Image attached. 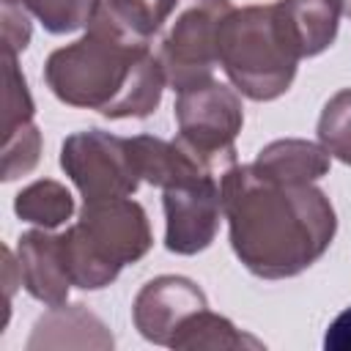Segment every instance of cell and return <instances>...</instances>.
Here are the masks:
<instances>
[{"mask_svg": "<svg viewBox=\"0 0 351 351\" xmlns=\"http://www.w3.org/2000/svg\"><path fill=\"white\" fill-rule=\"evenodd\" d=\"M222 214L236 258L263 280L302 274L337 230L324 189L271 178L255 165H236L222 176Z\"/></svg>", "mask_w": 351, "mask_h": 351, "instance_id": "6da1fadb", "label": "cell"}, {"mask_svg": "<svg viewBox=\"0 0 351 351\" xmlns=\"http://www.w3.org/2000/svg\"><path fill=\"white\" fill-rule=\"evenodd\" d=\"M44 80L63 104L115 121L151 115L167 85L151 44L99 25H88L82 38L55 49L44 63Z\"/></svg>", "mask_w": 351, "mask_h": 351, "instance_id": "7a4b0ae2", "label": "cell"}, {"mask_svg": "<svg viewBox=\"0 0 351 351\" xmlns=\"http://www.w3.org/2000/svg\"><path fill=\"white\" fill-rule=\"evenodd\" d=\"M151 244L148 214L132 197L85 200L80 219L60 233L69 277L82 291L110 285L121 269L140 261Z\"/></svg>", "mask_w": 351, "mask_h": 351, "instance_id": "3957f363", "label": "cell"}, {"mask_svg": "<svg viewBox=\"0 0 351 351\" xmlns=\"http://www.w3.org/2000/svg\"><path fill=\"white\" fill-rule=\"evenodd\" d=\"M299 52L277 5L233 8L219 27V66L233 88L252 101L280 99L299 66Z\"/></svg>", "mask_w": 351, "mask_h": 351, "instance_id": "277c9868", "label": "cell"}, {"mask_svg": "<svg viewBox=\"0 0 351 351\" xmlns=\"http://www.w3.org/2000/svg\"><path fill=\"white\" fill-rule=\"evenodd\" d=\"M230 11V0L176 3L154 52L176 93L214 80V69L219 66V27Z\"/></svg>", "mask_w": 351, "mask_h": 351, "instance_id": "5b68a950", "label": "cell"}, {"mask_svg": "<svg viewBox=\"0 0 351 351\" xmlns=\"http://www.w3.org/2000/svg\"><path fill=\"white\" fill-rule=\"evenodd\" d=\"M178 143L186 145L214 176H225L236 167V134L244 123V107L239 90L208 80L186 88L176 99Z\"/></svg>", "mask_w": 351, "mask_h": 351, "instance_id": "8992f818", "label": "cell"}, {"mask_svg": "<svg viewBox=\"0 0 351 351\" xmlns=\"http://www.w3.org/2000/svg\"><path fill=\"white\" fill-rule=\"evenodd\" d=\"M60 167L85 200L129 197L143 181L132 159L129 137H115L101 129L69 134L60 148Z\"/></svg>", "mask_w": 351, "mask_h": 351, "instance_id": "52a82bcc", "label": "cell"}, {"mask_svg": "<svg viewBox=\"0 0 351 351\" xmlns=\"http://www.w3.org/2000/svg\"><path fill=\"white\" fill-rule=\"evenodd\" d=\"M165 247L176 255L203 252L217 230L222 214V178H195L165 189Z\"/></svg>", "mask_w": 351, "mask_h": 351, "instance_id": "ba28073f", "label": "cell"}, {"mask_svg": "<svg viewBox=\"0 0 351 351\" xmlns=\"http://www.w3.org/2000/svg\"><path fill=\"white\" fill-rule=\"evenodd\" d=\"M203 307H208V302L197 282L181 274H162L148 280L137 291L132 304V321L145 340L156 346H170L178 326Z\"/></svg>", "mask_w": 351, "mask_h": 351, "instance_id": "9c48e42d", "label": "cell"}, {"mask_svg": "<svg viewBox=\"0 0 351 351\" xmlns=\"http://www.w3.org/2000/svg\"><path fill=\"white\" fill-rule=\"evenodd\" d=\"M16 261L19 280L36 302L55 307L69 299V288L74 282L66 269L60 233H49L44 228L22 233L16 241Z\"/></svg>", "mask_w": 351, "mask_h": 351, "instance_id": "30bf717a", "label": "cell"}, {"mask_svg": "<svg viewBox=\"0 0 351 351\" xmlns=\"http://www.w3.org/2000/svg\"><path fill=\"white\" fill-rule=\"evenodd\" d=\"M129 148H132V159L140 178L159 189H170L195 178H208V176L219 178L178 140L137 134V137H129Z\"/></svg>", "mask_w": 351, "mask_h": 351, "instance_id": "8fae6325", "label": "cell"}, {"mask_svg": "<svg viewBox=\"0 0 351 351\" xmlns=\"http://www.w3.org/2000/svg\"><path fill=\"white\" fill-rule=\"evenodd\" d=\"M27 348H112V335L85 304H55L33 324Z\"/></svg>", "mask_w": 351, "mask_h": 351, "instance_id": "7c38bea8", "label": "cell"}, {"mask_svg": "<svg viewBox=\"0 0 351 351\" xmlns=\"http://www.w3.org/2000/svg\"><path fill=\"white\" fill-rule=\"evenodd\" d=\"M274 5L299 58H313L332 47L343 16L337 0H277Z\"/></svg>", "mask_w": 351, "mask_h": 351, "instance_id": "4fadbf2b", "label": "cell"}, {"mask_svg": "<svg viewBox=\"0 0 351 351\" xmlns=\"http://www.w3.org/2000/svg\"><path fill=\"white\" fill-rule=\"evenodd\" d=\"M329 151L321 143L285 137L263 145L255 156V167L271 178L293 184H315L329 173Z\"/></svg>", "mask_w": 351, "mask_h": 351, "instance_id": "5bb4252c", "label": "cell"}, {"mask_svg": "<svg viewBox=\"0 0 351 351\" xmlns=\"http://www.w3.org/2000/svg\"><path fill=\"white\" fill-rule=\"evenodd\" d=\"M178 0H96L90 25L107 27L123 38L151 44L165 27Z\"/></svg>", "mask_w": 351, "mask_h": 351, "instance_id": "9a60e30c", "label": "cell"}, {"mask_svg": "<svg viewBox=\"0 0 351 351\" xmlns=\"http://www.w3.org/2000/svg\"><path fill=\"white\" fill-rule=\"evenodd\" d=\"M170 348L178 351H225V348H263V343L219 313L208 307L192 313L170 340Z\"/></svg>", "mask_w": 351, "mask_h": 351, "instance_id": "2e32d148", "label": "cell"}, {"mask_svg": "<svg viewBox=\"0 0 351 351\" xmlns=\"http://www.w3.org/2000/svg\"><path fill=\"white\" fill-rule=\"evenodd\" d=\"M14 211H16V217L22 222H30V225H38L44 230H52V228H58V225L71 219L74 197L60 181L41 178V181L27 184L16 195Z\"/></svg>", "mask_w": 351, "mask_h": 351, "instance_id": "e0dca14e", "label": "cell"}, {"mask_svg": "<svg viewBox=\"0 0 351 351\" xmlns=\"http://www.w3.org/2000/svg\"><path fill=\"white\" fill-rule=\"evenodd\" d=\"M5 3L25 8L44 25V30L55 36L88 27L96 11V0H5Z\"/></svg>", "mask_w": 351, "mask_h": 351, "instance_id": "ac0fdd59", "label": "cell"}, {"mask_svg": "<svg viewBox=\"0 0 351 351\" xmlns=\"http://www.w3.org/2000/svg\"><path fill=\"white\" fill-rule=\"evenodd\" d=\"M318 143L329 156L351 165V88L337 90L321 110L318 118Z\"/></svg>", "mask_w": 351, "mask_h": 351, "instance_id": "d6986e66", "label": "cell"}, {"mask_svg": "<svg viewBox=\"0 0 351 351\" xmlns=\"http://www.w3.org/2000/svg\"><path fill=\"white\" fill-rule=\"evenodd\" d=\"M41 159V132L33 121L3 134V181L27 176Z\"/></svg>", "mask_w": 351, "mask_h": 351, "instance_id": "ffe728a7", "label": "cell"}, {"mask_svg": "<svg viewBox=\"0 0 351 351\" xmlns=\"http://www.w3.org/2000/svg\"><path fill=\"white\" fill-rule=\"evenodd\" d=\"M5 55V96H3V134L14 132L16 126L33 121V99L27 90V82L16 66V55L14 52H3Z\"/></svg>", "mask_w": 351, "mask_h": 351, "instance_id": "44dd1931", "label": "cell"}, {"mask_svg": "<svg viewBox=\"0 0 351 351\" xmlns=\"http://www.w3.org/2000/svg\"><path fill=\"white\" fill-rule=\"evenodd\" d=\"M30 41V19L27 11L3 0V52H22Z\"/></svg>", "mask_w": 351, "mask_h": 351, "instance_id": "7402d4cb", "label": "cell"}, {"mask_svg": "<svg viewBox=\"0 0 351 351\" xmlns=\"http://www.w3.org/2000/svg\"><path fill=\"white\" fill-rule=\"evenodd\" d=\"M324 348L329 351H351V307H346L326 329Z\"/></svg>", "mask_w": 351, "mask_h": 351, "instance_id": "603a6c76", "label": "cell"}, {"mask_svg": "<svg viewBox=\"0 0 351 351\" xmlns=\"http://www.w3.org/2000/svg\"><path fill=\"white\" fill-rule=\"evenodd\" d=\"M340 3V11H343V16H351V0H337Z\"/></svg>", "mask_w": 351, "mask_h": 351, "instance_id": "cb8c5ba5", "label": "cell"}]
</instances>
